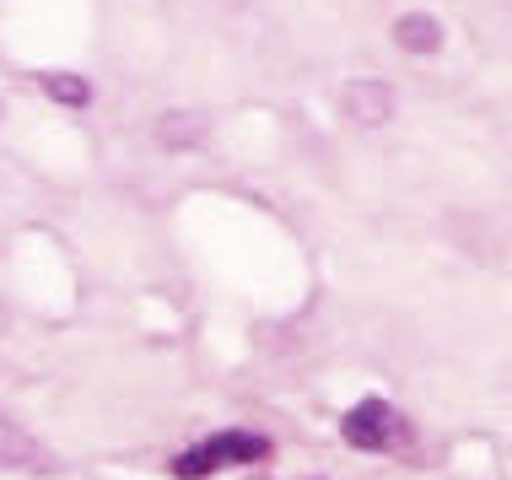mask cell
<instances>
[{
	"label": "cell",
	"mask_w": 512,
	"mask_h": 480,
	"mask_svg": "<svg viewBox=\"0 0 512 480\" xmlns=\"http://www.w3.org/2000/svg\"><path fill=\"white\" fill-rule=\"evenodd\" d=\"M27 464H44V448H38L11 416H0V470H27Z\"/></svg>",
	"instance_id": "obj_6"
},
{
	"label": "cell",
	"mask_w": 512,
	"mask_h": 480,
	"mask_svg": "<svg viewBox=\"0 0 512 480\" xmlns=\"http://www.w3.org/2000/svg\"><path fill=\"white\" fill-rule=\"evenodd\" d=\"M340 108H345L351 125L378 130V125H389V114H394V92H389V81H378V76H356V81H345Z\"/></svg>",
	"instance_id": "obj_2"
},
{
	"label": "cell",
	"mask_w": 512,
	"mask_h": 480,
	"mask_svg": "<svg viewBox=\"0 0 512 480\" xmlns=\"http://www.w3.org/2000/svg\"><path fill=\"white\" fill-rule=\"evenodd\" d=\"M205 130H211V119H205L200 108H173V114L157 119V141L168 146V152H189V146H200Z\"/></svg>",
	"instance_id": "obj_4"
},
{
	"label": "cell",
	"mask_w": 512,
	"mask_h": 480,
	"mask_svg": "<svg viewBox=\"0 0 512 480\" xmlns=\"http://www.w3.org/2000/svg\"><path fill=\"white\" fill-rule=\"evenodd\" d=\"M345 443L351 448H362V454H378V448H389L394 443V432H399V416L383 400H362L356 410H345Z\"/></svg>",
	"instance_id": "obj_3"
},
{
	"label": "cell",
	"mask_w": 512,
	"mask_h": 480,
	"mask_svg": "<svg viewBox=\"0 0 512 480\" xmlns=\"http://www.w3.org/2000/svg\"><path fill=\"white\" fill-rule=\"evenodd\" d=\"M44 92H49L54 103H65V108H81V103L92 98V87L81 76H71V71H49L44 76Z\"/></svg>",
	"instance_id": "obj_7"
},
{
	"label": "cell",
	"mask_w": 512,
	"mask_h": 480,
	"mask_svg": "<svg viewBox=\"0 0 512 480\" xmlns=\"http://www.w3.org/2000/svg\"><path fill=\"white\" fill-rule=\"evenodd\" d=\"M394 44L405 54H437L442 49V22L426 17V11H405V17L394 22Z\"/></svg>",
	"instance_id": "obj_5"
},
{
	"label": "cell",
	"mask_w": 512,
	"mask_h": 480,
	"mask_svg": "<svg viewBox=\"0 0 512 480\" xmlns=\"http://www.w3.org/2000/svg\"><path fill=\"white\" fill-rule=\"evenodd\" d=\"M265 454H270V443H265V437H254V432H216L211 443L178 454L173 475L178 480H205V475H216L221 464H254V459H265Z\"/></svg>",
	"instance_id": "obj_1"
}]
</instances>
